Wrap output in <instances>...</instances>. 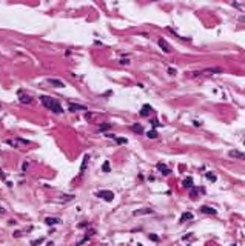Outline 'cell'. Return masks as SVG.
Returning <instances> with one entry per match:
<instances>
[{
  "instance_id": "6da1fadb",
  "label": "cell",
  "mask_w": 245,
  "mask_h": 246,
  "mask_svg": "<svg viewBox=\"0 0 245 246\" xmlns=\"http://www.w3.org/2000/svg\"><path fill=\"white\" fill-rule=\"evenodd\" d=\"M40 100H42V103L45 105L46 108L49 109V111H53V112H56V114L63 112V108H62V105H60L57 100H54V98L46 97V95H42V97H40Z\"/></svg>"
},
{
  "instance_id": "7a4b0ae2",
  "label": "cell",
  "mask_w": 245,
  "mask_h": 246,
  "mask_svg": "<svg viewBox=\"0 0 245 246\" xmlns=\"http://www.w3.org/2000/svg\"><path fill=\"white\" fill-rule=\"evenodd\" d=\"M97 197L103 199L105 201H113V199H114V194H113L111 191L103 189V191H99V192H97Z\"/></svg>"
},
{
  "instance_id": "3957f363",
  "label": "cell",
  "mask_w": 245,
  "mask_h": 246,
  "mask_svg": "<svg viewBox=\"0 0 245 246\" xmlns=\"http://www.w3.org/2000/svg\"><path fill=\"white\" fill-rule=\"evenodd\" d=\"M157 43H159L160 49H162L163 52H171V51H173V48H171V45H170V43H168V42H167V40L163 39V37H160L159 40H157Z\"/></svg>"
},
{
  "instance_id": "277c9868",
  "label": "cell",
  "mask_w": 245,
  "mask_h": 246,
  "mask_svg": "<svg viewBox=\"0 0 245 246\" xmlns=\"http://www.w3.org/2000/svg\"><path fill=\"white\" fill-rule=\"evenodd\" d=\"M208 72H210V74H221L222 69L217 68V66H216V68H207V69H203V71H200V72H194V74L199 75V74H208Z\"/></svg>"
},
{
  "instance_id": "5b68a950",
  "label": "cell",
  "mask_w": 245,
  "mask_h": 246,
  "mask_svg": "<svg viewBox=\"0 0 245 246\" xmlns=\"http://www.w3.org/2000/svg\"><path fill=\"white\" fill-rule=\"evenodd\" d=\"M69 111H88L86 106L79 105V103H69Z\"/></svg>"
},
{
  "instance_id": "8992f818",
  "label": "cell",
  "mask_w": 245,
  "mask_h": 246,
  "mask_svg": "<svg viewBox=\"0 0 245 246\" xmlns=\"http://www.w3.org/2000/svg\"><path fill=\"white\" fill-rule=\"evenodd\" d=\"M228 155L230 157H233V159H239V160H244L245 159V155H244V152H240V151H230L228 152Z\"/></svg>"
},
{
  "instance_id": "52a82bcc",
  "label": "cell",
  "mask_w": 245,
  "mask_h": 246,
  "mask_svg": "<svg viewBox=\"0 0 245 246\" xmlns=\"http://www.w3.org/2000/svg\"><path fill=\"white\" fill-rule=\"evenodd\" d=\"M48 83L53 85V86H56V88H63L65 86V83L62 82V80H57V79H48Z\"/></svg>"
},
{
  "instance_id": "ba28073f",
  "label": "cell",
  "mask_w": 245,
  "mask_h": 246,
  "mask_svg": "<svg viewBox=\"0 0 245 246\" xmlns=\"http://www.w3.org/2000/svg\"><path fill=\"white\" fill-rule=\"evenodd\" d=\"M151 111H153V108L149 105H143V106H142V109H140V115L142 117H147Z\"/></svg>"
},
{
  "instance_id": "9c48e42d",
  "label": "cell",
  "mask_w": 245,
  "mask_h": 246,
  "mask_svg": "<svg viewBox=\"0 0 245 246\" xmlns=\"http://www.w3.org/2000/svg\"><path fill=\"white\" fill-rule=\"evenodd\" d=\"M200 211H202L203 214H211V215H214L216 212H217L214 208H211V206H202V208H200Z\"/></svg>"
},
{
  "instance_id": "30bf717a",
  "label": "cell",
  "mask_w": 245,
  "mask_h": 246,
  "mask_svg": "<svg viewBox=\"0 0 245 246\" xmlns=\"http://www.w3.org/2000/svg\"><path fill=\"white\" fill-rule=\"evenodd\" d=\"M143 214H153V209H140V211H134L133 215H143Z\"/></svg>"
},
{
  "instance_id": "8fae6325",
  "label": "cell",
  "mask_w": 245,
  "mask_h": 246,
  "mask_svg": "<svg viewBox=\"0 0 245 246\" xmlns=\"http://www.w3.org/2000/svg\"><path fill=\"white\" fill-rule=\"evenodd\" d=\"M59 222H60L59 218H54V217H46L45 218V223H46V225H57Z\"/></svg>"
},
{
  "instance_id": "7c38bea8",
  "label": "cell",
  "mask_w": 245,
  "mask_h": 246,
  "mask_svg": "<svg viewBox=\"0 0 245 246\" xmlns=\"http://www.w3.org/2000/svg\"><path fill=\"white\" fill-rule=\"evenodd\" d=\"M131 129H133L134 132H137V134H142V132H143V128H142V125H139V123L133 125V126H131Z\"/></svg>"
},
{
  "instance_id": "4fadbf2b",
  "label": "cell",
  "mask_w": 245,
  "mask_h": 246,
  "mask_svg": "<svg viewBox=\"0 0 245 246\" xmlns=\"http://www.w3.org/2000/svg\"><path fill=\"white\" fill-rule=\"evenodd\" d=\"M157 169H159V171H163L162 174H165V175H168V174H170V169H168V168H167L163 163H159V165H157Z\"/></svg>"
},
{
  "instance_id": "5bb4252c",
  "label": "cell",
  "mask_w": 245,
  "mask_h": 246,
  "mask_svg": "<svg viewBox=\"0 0 245 246\" xmlns=\"http://www.w3.org/2000/svg\"><path fill=\"white\" fill-rule=\"evenodd\" d=\"M184 186H185V188H193V178L191 177H186L184 180Z\"/></svg>"
},
{
  "instance_id": "9a60e30c",
  "label": "cell",
  "mask_w": 245,
  "mask_h": 246,
  "mask_svg": "<svg viewBox=\"0 0 245 246\" xmlns=\"http://www.w3.org/2000/svg\"><path fill=\"white\" fill-rule=\"evenodd\" d=\"M191 218H193V214H191V212H185V214H182L180 222H185V220H191Z\"/></svg>"
},
{
  "instance_id": "2e32d148",
  "label": "cell",
  "mask_w": 245,
  "mask_h": 246,
  "mask_svg": "<svg viewBox=\"0 0 245 246\" xmlns=\"http://www.w3.org/2000/svg\"><path fill=\"white\" fill-rule=\"evenodd\" d=\"M114 140H116V142H117V145H125V143L128 142V140H126V138H120V137H116V138H114Z\"/></svg>"
},
{
  "instance_id": "e0dca14e",
  "label": "cell",
  "mask_w": 245,
  "mask_h": 246,
  "mask_svg": "<svg viewBox=\"0 0 245 246\" xmlns=\"http://www.w3.org/2000/svg\"><path fill=\"white\" fill-rule=\"evenodd\" d=\"M108 128H111V123H105V125H100V126H99V131H105V129H108Z\"/></svg>"
},
{
  "instance_id": "ac0fdd59",
  "label": "cell",
  "mask_w": 245,
  "mask_h": 246,
  "mask_svg": "<svg viewBox=\"0 0 245 246\" xmlns=\"http://www.w3.org/2000/svg\"><path fill=\"white\" fill-rule=\"evenodd\" d=\"M102 169H103V172H108L109 171V161L107 160V161H105V163H103V166H102Z\"/></svg>"
},
{
  "instance_id": "d6986e66",
  "label": "cell",
  "mask_w": 245,
  "mask_h": 246,
  "mask_svg": "<svg viewBox=\"0 0 245 246\" xmlns=\"http://www.w3.org/2000/svg\"><path fill=\"white\" fill-rule=\"evenodd\" d=\"M147 135H148V137H149V138H156V137H157V132H156V131H154V129H153V131H149V132H148Z\"/></svg>"
},
{
  "instance_id": "ffe728a7",
  "label": "cell",
  "mask_w": 245,
  "mask_h": 246,
  "mask_svg": "<svg viewBox=\"0 0 245 246\" xmlns=\"http://www.w3.org/2000/svg\"><path fill=\"white\" fill-rule=\"evenodd\" d=\"M207 178L211 180V182H216V175H214V174H210V172L207 174Z\"/></svg>"
},
{
  "instance_id": "44dd1931",
  "label": "cell",
  "mask_w": 245,
  "mask_h": 246,
  "mask_svg": "<svg viewBox=\"0 0 245 246\" xmlns=\"http://www.w3.org/2000/svg\"><path fill=\"white\" fill-rule=\"evenodd\" d=\"M196 195H197V188H193V189H191V194H190V197H193V199H194Z\"/></svg>"
},
{
  "instance_id": "7402d4cb",
  "label": "cell",
  "mask_w": 245,
  "mask_h": 246,
  "mask_svg": "<svg viewBox=\"0 0 245 246\" xmlns=\"http://www.w3.org/2000/svg\"><path fill=\"white\" fill-rule=\"evenodd\" d=\"M20 102H26V103H30V102H31V98L28 97V95H25V97H22V98H20Z\"/></svg>"
},
{
  "instance_id": "603a6c76",
  "label": "cell",
  "mask_w": 245,
  "mask_h": 246,
  "mask_svg": "<svg viewBox=\"0 0 245 246\" xmlns=\"http://www.w3.org/2000/svg\"><path fill=\"white\" fill-rule=\"evenodd\" d=\"M151 125H153V126H154V128H157V126H159V125H160V123H159V122H157V120H156V119H153V120H151Z\"/></svg>"
},
{
  "instance_id": "cb8c5ba5",
  "label": "cell",
  "mask_w": 245,
  "mask_h": 246,
  "mask_svg": "<svg viewBox=\"0 0 245 246\" xmlns=\"http://www.w3.org/2000/svg\"><path fill=\"white\" fill-rule=\"evenodd\" d=\"M168 74H171V75H174V74H176V69H168Z\"/></svg>"
},
{
  "instance_id": "d4e9b609",
  "label": "cell",
  "mask_w": 245,
  "mask_h": 246,
  "mask_svg": "<svg viewBox=\"0 0 245 246\" xmlns=\"http://www.w3.org/2000/svg\"><path fill=\"white\" fill-rule=\"evenodd\" d=\"M149 238H151V240H154V241H157V240H159V238H157V235H153V234L149 235Z\"/></svg>"
},
{
  "instance_id": "484cf974",
  "label": "cell",
  "mask_w": 245,
  "mask_h": 246,
  "mask_svg": "<svg viewBox=\"0 0 245 246\" xmlns=\"http://www.w3.org/2000/svg\"><path fill=\"white\" fill-rule=\"evenodd\" d=\"M231 246H236V245H231Z\"/></svg>"
},
{
  "instance_id": "4316f807",
  "label": "cell",
  "mask_w": 245,
  "mask_h": 246,
  "mask_svg": "<svg viewBox=\"0 0 245 246\" xmlns=\"http://www.w3.org/2000/svg\"><path fill=\"white\" fill-rule=\"evenodd\" d=\"M139 246H142V245H139Z\"/></svg>"
}]
</instances>
